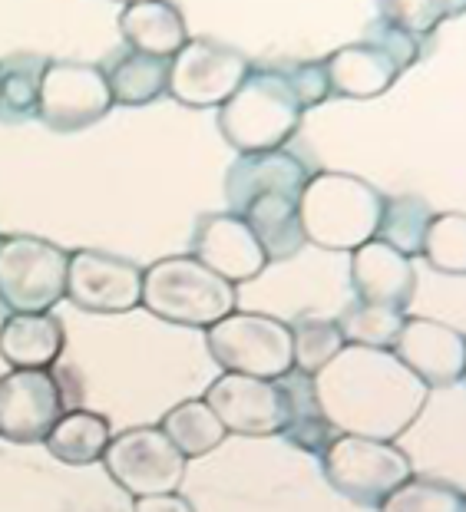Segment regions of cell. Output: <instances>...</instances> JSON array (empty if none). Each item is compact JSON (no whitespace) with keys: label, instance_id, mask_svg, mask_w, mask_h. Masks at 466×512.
Segmentation results:
<instances>
[{"label":"cell","instance_id":"obj_1","mask_svg":"<svg viewBox=\"0 0 466 512\" xmlns=\"http://www.w3.org/2000/svg\"><path fill=\"white\" fill-rule=\"evenodd\" d=\"M314 400L331 430L394 443L424 413V387L390 351L344 344L341 354L311 377Z\"/></svg>","mask_w":466,"mask_h":512},{"label":"cell","instance_id":"obj_2","mask_svg":"<svg viewBox=\"0 0 466 512\" xmlns=\"http://www.w3.org/2000/svg\"><path fill=\"white\" fill-rule=\"evenodd\" d=\"M311 172L295 152H255L238 156L225 172V202L229 215H238L252 228L268 261L295 258L305 248V232L298 222V199Z\"/></svg>","mask_w":466,"mask_h":512},{"label":"cell","instance_id":"obj_3","mask_svg":"<svg viewBox=\"0 0 466 512\" xmlns=\"http://www.w3.org/2000/svg\"><path fill=\"white\" fill-rule=\"evenodd\" d=\"M305 106L298 103L288 67L248 70L245 83L219 106V133L238 156L285 149L298 133Z\"/></svg>","mask_w":466,"mask_h":512},{"label":"cell","instance_id":"obj_4","mask_svg":"<svg viewBox=\"0 0 466 512\" xmlns=\"http://www.w3.org/2000/svg\"><path fill=\"white\" fill-rule=\"evenodd\" d=\"M384 195L351 172H314L298 199L305 242L324 252H354L374 242Z\"/></svg>","mask_w":466,"mask_h":512},{"label":"cell","instance_id":"obj_5","mask_svg":"<svg viewBox=\"0 0 466 512\" xmlns=\"http://www.w3.org/2000/svg\"><path fill=\"white\" fill-rule=\"evenodd\" d=\"M139 304L159 321L176 328H205L229 318L238 304V291L215 271L199 265L192 255L159 258L143 271Z\"/></svg>","mask_w":466,"mask_h":512},{"label":"cell","instance_id":"obj_6","mask_svg":"<svg viewBox=\"0 0 466 512\" xmlns=\"http://www.w3.org/2000/svg\"><path fill=\"white\" fill-rule=\"evenodd\" d=\"M417 57H420V43L377 17L371 34L334 50L328 60H321V67L324 76H328L331 96L374 100V96H384L407 67H414Z\"/></svg>","mask_w":466,"mask_h":512},{"label":"cell","instance_id":"obj_7","mask_svg":"<svg viewBox=\"0 0 466 512\" xmlns=\"http://www.w3.org/2000/svg\"><path fill=\"white\" fill-rule=\"evenodd\" d=\"M70 252L37 235H0V304L10 314H50L67 298Z\"/></svg>","mask_w":466,"mask_h":512},{"label":"cell","instance_id":"obj_8","mask_svg":"<svg viewBox=\"0 0 466 512\" xmlns=\"http://www.w3.org/2000/svg\"><path fill=\"white\" fill-rule=\"evenodd\" d=\"M321 470L334 493H341L357 506L381 509L384 499L414 476V463L397 443L341 433L324 446Z\"/></svg>","mask_w":466,"mask_h":512},{"label":"cell","instance_id":"obj_9","mask_svg":"<svg viewBox=\"0 0 466 512\" xmlns=\"http://www.w3.org/2000/svg\"><path fill=\"white\" fill-rule=\"evenodd\" d=\"M212 361L225 374H242L255 380H281L291 364V324L272 314L232 311L229 318L205 331Z\"/></svg>","mask_w":466,"mask_h":512},{"label":"cell","instance_id":"obj_10","mask_svg":"<svg viewBox=\"0 0 466 512\" xmlns=\"http://www.w3.org/2000/svg\"><path fill=\"white\" fill-rule=\"evenodd\" d=\"M100 463L113 483L123 486L133 499L176 493L186 479V456L169 443L159 427H133L116 433Z\"/></svg>","mask_w":466,"mask_h":512},{"label":"cell","instance_id":"obj_11","mask_svg":"<svg viewBox=\"0 0 466 512\" xmlns=\"http://www.w3.org/2000/svg\"><path fill=\"white\" fill-rule=\"evenodd\" d=\"M113 110L106 70L93 63L47 60L40 80L37 119L53 133H80Z\"/></svg>","mask_w":466,"mask_h":512},{"label":"cell","instance_id":"obj_12","mask_svg":"<svg viewBox=\"0 0 466 512\" xmlns=\"http://www.w3.org/2000/svg\"><path fill=\"white\" fill-rule=\"evenodd\" d=\"M245 53L225 47L219 40H189L176 57L169 60L166 93L192 110H212L222 106L245 83L248 76Z\"/></svg>","mask_w":466,"mask_h":512},{"label":"cell","instance_id":"obj_13","mask_svg":"<svg viewBox=\"0 0 466 512\" xmlns=\"http://www.w3.org/2000/svg\"><path fill=\"white\" fill-rule=\"evenodd\" d=\"M202 400L219 417L225 433L238 437H281L288 420V400L278 380L222 374L212 380Z\"/></svg>","mask_w":466,"mask_h":512},{"label":"cell","instance_id":"obj_14","mask_svg":"<svg viewBox=\"0 0 466 512\" xmlns=\"http://www.w3.org/2000/svg\"><path fill=\"white\" fill-rule=\"evenodd\" d=\"M63 413L67 397L50 370H7L0 377V437L10 443H43Z\"/></svg>","mask_w":466,"mask_h":512},{"label":"cell","instance_id":"obj_15","mask_svg":"<svg viewBox=\"0 0 466 512\" xmlns=\"http://www.w3.org/2000/svg\"><path fill=\"white\" fill-rule=\"evenodd\" d=\"M67 298L80 311L126 314L143 298V271L129 258L77 248L67 265Z\"/></svg>","mask_w":466,"mask_h":512},{"label":"cell","instance_id":"obj_16","mask_svg":"<svg viewBox=\"0 0 466 512\" xmlns=\"http://www.w3.org/2000/svg\"><path fill=\"white\" fill-rule=\"evenodd\" d=\"M390 354L404 364L424 387L460 384L466 374V337L430 318H404Z\"/></svg>","mask_w":466,"mask_h":512},{"label":"cell","instance_id":"obj_17","mask_svg":"<svg viewBox=\"0 0 466 512\" xmlns=\"http://www.w3.org/2000/svg\"><path fill=\"white\" fill-rule=\"evenodd\" d=\"M192 258L229 285L252 281L268 268V258L255 242L252 228L229 212L202 215L192 232Z\"/></svg>","mask_w":466,"mask_h":512},{"label":"cell","instance_id":"obj_18","mask_svg":"<svg viewBox=\"0 0 466 512\" xmlns=\"http://www.w3.org/2000/svg\"><path fill=\"white\" fill-rule=\"evenodd\" d=\"M351 288L361 304L407 314L417 291L414 261L374 238L351 252Z\"/></svg>","mask_w":466,"mask_h":512},{"label":"cell","instance_id":"obj_19","mask_svg":"<svg viewBox=\"0 0 466 512\" xmlns=\"http://www.w3.org/2000/svg\"><path fill=\"white\" fill-rule=\"evenodd\" d=\"M119 34L133 53L143 57L172 60L192 40L186 30V17L176 4L162 0H133L119 10Z\"/></svg>","mask_w":466,"mask_h":512},{"label":"cell","instance_id":"obj_20","mask_svg":"<svg viewBox=\"0 0 466 512\" xmlns=\"http://www.w3.org/2000/svg\"><path fill=\"white\" fill-rule=\"evenodd\" d=\"M67 347L57 314H7L0 324V357L10 370H50Z\"/></svg>","mask_w":466,"mask_h":512},{"label":"cell","instance_id":"obj_21","mask_svg":"<svg viewBox=\"0 0 466 512\" xmlns=\"http://www.w3.org/2000/svg\"><path fill=\"white\" fill-rule=\"evenodd\" d=\"M110 440H113V430L103 413L67 410L53 423V430L47 433L43 446L50 450L53 460L67 463V466H90L103 460Z\"/></svg>","mask_w":466,"mask_h":512},{"label":"cell","instance_id":"obj_22","mask_svg":"<svg viewBox=\"0 0 466 512\" xmlns=\"http://www.w3.org/2000/svg\"><path fill=\"white\" fill-rule=\"evenodd\" d=\"M278 384H281V390H285V400H288V420H285L281 437H285L288 443H295L298 450H308V453L321 456L324 446L331 443V427H328V420L321 417L318 400H314L311 377L298 374V370H288Z\"/></svg>","mask_w":466,"mask_h":512},{"label":"cell","instance_id":"obj_23","mask_svg":"<svg viewBox=\"0 0 466 512\" xmlns=\"http://www.w3.org/2000/svg\"><path fill=\"white\" fill-rule=\"evenodd\" d=\"M159 430L186 460H199L229 437L205 400H182L179 407L166 410V417L159 420Z\"/></svg>","mask_w":466,"mask_h":512},{"label":"cell","instance_id":"obj_24","mask_svg":"<svg viewBox=\"0 0 466 512\" xmlns=\"http://www.w3.org/2000/svg\"><path fill=\"white\" fill-rule=\"evenodd\" d=\"M113 106H146L166 93L169 83V60L143 57V53L129 50L106 70Z\"/></svg>","mask_w":466,"mask_h":512},{"label":"cell","instance_id":"obj_25","mask_svg":"<svg viewBox=\"0 0 466 512\" xmlns=\"http://www.w3.org/2000/svg\"><path fill=\"white\" fill-rule=\"evenodd\" d=\"M43 70H47V57L37 53H14L0 60V119L20 123L37 116Z\"/></svg>","mask_w":466,"mask_h":512},{"label":"cell","instance_id":"obj_26","mask_svg":"<svg viewBox=\"0 0 466 512\" xmlns=\"http://www.w3.org/2000/svg\"><path fill=\"white\" fill-rule=\"evenodd\" d=\"M430 219H433V209L420 195H394V199H384L381 222H377L374 238L390 245L404 258H414L420 255V248H424Z\"/></svg>","mask_w":466,"mask_h":512},{"label":"cell","instance_id":"obj_27","mask_svg":"<svg viewBox=\"0 0 466 512\" xmlns=\"http://www.w3.org/2000/svg\"><path fill=\"white\" fill-rule=\"evenodd\" d=\"M344 344L348 341H344L338 321L305 318V321L291 324V364L305 377L321 374V370L341 354Z\"/></svg>","mask_w":466,"mask_h":512},{"label":"cell","instance_id":"obj_28","mask_svg":"<svg viewBox=\"0 0 466 512\" xmlns=\"http://www.w3.org/2000/svg\"><path fill=\"white\" fill-rule=\"evenodd\" d=\"M420 255H424L427 265L433 271H440V275L463 278L466 275V215L463 212L433 215Z\"/></svg>","mask_w":466,"mask_h":512},{"label":"cell","instance_id":"obj_29","mask_svg":"<svg viewBox=\"0 0 466 512\" xmlns=\"http://www.w3.org/2000/svg\"><path fill=\"white\" fill-rule=\"evenodd\" d=\"M407 314L390 311V308H377V304H361L344 311V318L338 321V328L348 344H361V347H377V351H390L397 341L400 328H404Z\"/></svg>","mask_w":466,"mask_h":512},{"label":"cell","instance_id":"obj_30","mask_svg":"<svg viewBox=\"0 0 466 512\" xmlns=\"http://www.w3.org/2000/svg\"><path fill=\"white\" fill-rule=\"evenodd\" d=\"M381 512H466V496L460 486L410 476L384 499Z\"/></svg>","mask_w":466,"mask_h":512},{"label":"cell","instance_id":"obj_31","mask_svg":"<svg viewBox=\"0 0 466 512\" xmlns=\"http://www.w3.org/2000/svg\"><path fill=\"white\" fill-rule=\"evenodd\" d=\"M463 4H450V0H387L377 10V17L387 20L390 27L404 30L407 37H414L420 43V37H427L440 20L447 17H460Z\"/></svg>","mask_w":466,"mask_h":512},{"label":"cell","instance_id":"obj_32","mask_svg":"<svg viewBox=\"0 0 466 512\" xmlns=\"http://www.w3.org/2000/svg\"><path fill=\"white\" fill-rule=\"evenodd\" d=\"M288 80L295 86V96L298 103L311 110V106H318L328 100V76H324V67L321 60L314 63H295V67H288Z\"/></svg>","mask_w":466,"mask_h":512},{"label":"cell","instance_id":"obj_33","mask_svg":"<svg viewBox=\"0 0 466 512\" xmlns=\"http://www.w3.org/2000/svg\"><path fill=\"white\" fill-rule=\"evenodd\" d=\"M133 512H195V506L179 493H159V496H139Z\"/></svg>","mask_w":466,"mask_h":512}]
</instances>
